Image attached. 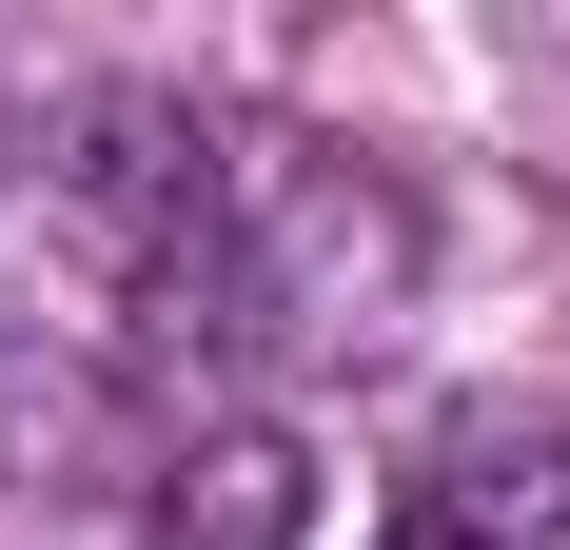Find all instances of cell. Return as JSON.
<instances>
[{
    "label": "cell",
    "mask_w": 570,
    "mask_h": 550,
    "mask_svg": "<svg viewBox=\"0 0 570 550\" xmlns=\"http://www.w3.org/2000/svg\"><path fill=\"white\" fill-rule=\"evenodd\" d=\"M413 295V197L335 138H236V275H217V374H335Z\"/></svg>",
    "instance_id": "6da1fadb"
},
{
    "label": "cell",
    "mask_w": 570,
    "mask_h": 550,
    "mask_svg": "<svg viewBox=\"0 0 570 550\" xmlns=\"http://www.w3.org/2000/svg\"><path fill=\"white\" fill-rule=\"evenodd\" d=\"M138 550H315V452L276 413H197L138 472Z\"/></svg>",
    "instance_id": "7a4b0ae2"
},
{
    "label": "cell",
    "mask_w": 570,
    "mask_h": 550,
    "mask_svg": "<svg viewBox=\"0 0 570 550\" xmlns=\"http://www.w3.org/2000/svg\"><path fill=\"white\" fill-rule=\"evenodd\" d=\"M433 531H472V550H551L570 531V413L551 393H453L433 413Z\"/></svg>",
    "instance_id": "3957f363"
},
{
    "label": "cell",
    "mask_w": 570,
    "mask_h": 550,
    "mask_svg": "<svg viewBox=\"0 0 570 550\" xmlns=\"http://www.w3.org/2000/svg\"><path fill=\"white\" fill-rule=\"evenodd\" d=\"M374 550H472V531H433V511H413V531H374Z\"/></svg>",
    "instance_id": "277c9868"
},
{
    "label": "cell",
    "mask_w": 570,
    "mask_h": 550,
    "mask_svg": "<svg viewBox=\"0 0 570 550\" xmlns=\"http://www.w3.org/2000/svg\"><path fill=\"white\" fill-rule=\"evenodd\" d=\"M0 177H20V118H0Z\"/></svg>",
    "instance_id": "5b68a950"
}]
</instances>
